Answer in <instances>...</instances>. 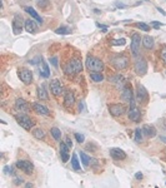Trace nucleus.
<instances>
[{
  "instance_id": "nucleus-1",
  "label": "nucleus",
  "mask_w": 166,
  "mask_h": 188,
  "mask_svg": "<svg viewBox=\"0 0 166 188\" xmlns=\"http://www.w3.org/2000/svg\"><path fill=\"white\" fill-rule=\"evenodd\" d=\"M86 68L91 73H101V70L104 69V63H102V60L98 59V58H95V56H88Z\"/></svg>"
},
{
  "instance_id": "nucleus-2",
  "label": "nucleus",
  "mask_w": 166,
  "mask_h": 188,
  "mask_svg": "<svg viewBox=\"0 0 166 188\" xmlns=\"http://www.w3.org/2000/svg\"><path fill=\"white\" fill-rule=\"evenodd\" d=\"M82 70V64L79 59H73L70 60V63L66 64V67L64 68V72L67 75H73V74H78Z\"/></svg>"
},
{
  "instance_id": "nucleus-3",
  "label": "nucleus",
  "mask_w": 166,
  "mask_h": 188,
  "mask_svg": "<svg viewBox=\"0 0 166 188\" xmlns=\"http://www.w3.org/2000/svg\"><path fill=\"white\" fill-rule=\"evenodd\" d=\"M16 122L18 124H20L24 129H26V131H30V129H33L34 127V121L31 118H29L28 115H24V114H20V115H16Z\"/></svg>"
},
{
  "instance_id": "nucleus-4",
  "label": "nucleus",
  "mask_w": 166,
  "mask_h": 188,
  "mask_svg": "<svg viewBox=\"0 0 166 188\" xmlns=\"http://www.w3.org/2000/svg\"><path fill=\"white\" fill-rule=\"evenodd\" d=\"M50 90L55 97H60L64 93V85L59 79H53L50 81Z\"/></svg>"
},
{
  "instance_id": "nucleus-5",
  "label": "nucleus",
  "mask_w": 166,
  "mask_h": 188,
  "mask_svg": "<svg viewBox=\"0 0 166 188\" xmlns=\"http://www.w3.org/2000/svg\"><path fill=\"white\" fill-rule=\"evenodd\" d=\"M140 43H142V38L140 37V34L135 33L131 37V52L136 56L140 53Z\"/></svg>"
},
{
  "instance_id": "nucleus-6",
  "label": "nucleus",
  "mask_w": 166,
  "mask_h": 188,
  "mask_svg": "<svg viewBox=\"0 0 166 188\" xmlns=\"http://www.w3.org/2000/svg\"><path fill=\"white\" fill-rule=\"evenodd\" d=\"M16 167L22 171L24 173H26V174H31L34 172V166H33V163L29 162V161H24V159H20L16 162Z\"/></svg>"
},
{
  "instance_id": "nucleus-7",
  "label": "nucleus",
  "mask_w": 166,
  "mask_h": 188,
  "mask_svg": "<svg viewBox=\"0 0 166 188\" xmlns=\"http://www.w3.org/2000/svg\"><path fill=\"white\" fill-rule=\"evenodd\" d=\"M127 63H129L127 58L124 56V55H121V56H116V58H114V59L111 60V64H112V65L115 67V69H117V70H123V69H125V68L127 67Z\"/></svg>"
},
{
  "instance_id": "nucleus-8",
  "label": "nucleus",
  "mask_w": 166,
  "mask_h": 188,
  "mask_svg": "<svg viewBox=\"0 0 166 188\" xmlns=\"http://www.w3.org/2000/svg\"><path fill=\"white\" fill-rule=\"evenodd\" d=\"M19 78H20V80L22 81L24 84H30L31 81H33V73H31V70H29V69H20L19 70Z\"/></svg>"
},
{
  "instance_id": "nucleus-9",
  "label": "nucleus",
  "mask_w": 166,
  "mask_h": 188,
  "mask_svg": "<svg viewBox=\"0 0 166 188\" xmlns=\"http://www.w3.org/2000/svg\"><path fill=\"white\" fill-rule=\"evenodd\" d=\"M125 110L126 109H125V107H124L123 104H110L109 105V112L114 117H120V115H123L125 113Z\"/></svg>"
},
{
  "instance_id": "nucleus-10",
  "label": "nucleus",
  "mask_w": 166,
  "mask_h": 188,
  "mask_svg": "<svg viewBox=\"0 0 166 188\" xmlns=\"http://www.w3.org/2000/svg\"><path fill=\"white\" fill-rule=\"evenodd\" d=\"M135 72L139 74V75H144L146 73V70H147V63L144 60V59H139L135 62Z\"/></svg>"
},
{
  "instance_id": "nucleus-11",
  "label": "nucleus",
  "mask_w": 166,
  "mask_h": 188,
  "mask_svg": "<svg viewBox=\"0 0 166 188\" xmlns=\"http://www.w3.org/2000/svg\"><path fill=\"white\" fill-rule=\"evenodd\" d=\"M21 30H22V18H21V15L16 14L13 20V31L15 35H18L21 33Z\"/></svg>"
},
{
  "instance_id": "nucleus-12",
  "label": "nucleus",
  "mask_w": 166,
  "mask_h": 188,
  "mask_svg": "<svg viewBox=\"0 0 166 188\" xmlns=\"http://www.w3.org/2000/svg\"><path fill=\"white\" fill-rule=\"evenodd\" d=\"M110 154L116 161H121V159H125L126 158V153H125V152L121 148H111L110 149Z\"/></svg>"
},
{
  "instance_id": "nucleus-13",
  "label": "nucleus",
  "mask_w": 166,
  "mask_h": 188,
  "mask_svg": "<svg viewBox=\"0 0 166 188\" xmlns=\"http://www.w3.org/2000/svg\"><path fill=\"white\" fill-rule=\"evenodd\" d=\"M15 109L19 110V112H21V113H26V112H29V105H28V103L24 100V99L19 98L15 102Z\"/></svg>"
},
{
  "instance_id": "nucleus-14",
  "label": "nucleus",
  "mask_w": 166,
  "mask_h": 188,
  "mask_svg": "<svg viewBox=\"0 0 166 188\" xmlns=\"http://www.w3.org/2000/svg\"><path fill=\"white\" fill-rule=\"evenodd\" d=\"M110 81L112 84H115V87L117 89H123L124 88V77L120 75V74H116L114 77L110 78Z\"/></svg>"
},
{
  "instance_id": "nucleus-15",
  "label": "nucleus",
  "mask_w": 166,
  "mask_h": 188,
  "mask_svg": "<svg viewBox=\"0 0 166 188\" xmlns=\"http://www.w3.org/2000/svg\"><path fill=\"white\" fill-rule=\"evenodd\" d=\"M121 98L123 100H125L126 103H131V105H134V99H133V92L130 88H124L123 93H121Z\"/></svg>"
},
{
  "instance_id": "nucleus-16",
  "label": "nucleus",
  "mask_w": 166,
  "mask_h": 188,
  "mask_svg": "<svg viewBox=\"0 0 166 188\" xmlns=\"http://www.w3.org/2000/svg\"><path fill=\"white\" fill-rule=\"evenodd\" d=\"M33 109L36 112V113H39V114H43V115H50V110L47 109L45 105H43V104H39V103H34L33 104Z\"/></svg>"
},
{
  "instance_id": "nucleus-17",
  "label": "nucleus",
  "mask_w": 166,
  "mask_h": 188,
  "mask_svg": "<svg viewBox=\"0 0 166 188\" xmlns=\"http://www.w3.org/2000/svg\"><path fill=\"white\" fill-rule=\"evenodd\" d=\"M141 118V113L137 108H135L134 105H133V108L129 110V119L130 121H133V122H139Z\"/></svg>"
},
{
  "instance_id": "nucleus-18",
  "label": "nucleus",
  "mask_w": 166,
  "mask_h": 188,
  "mask_svg": "<svg viewBox=\"0 0 166 188\" xmlns=\"http://www.w3.org/2000/svg\"><path fill=\"white\" fill-rule=\"evenodd\" d=\"M24 27H25V30L28 33H31V34H35L38 31V25L35 24V21L29 19V20H25V24H24Z\"/></svg>"
},
{
  "instance_id": "nucleus-19",
  "label": "nucleus",
  "mask_w": 166,
  "mask_h": 188,
  "mask_svg": "<svg viewBox=\"0 0 166 188\" xmlns=\"http://www.w3.org/2000/svg\"><path fill=\"white\" fill-rule=\"evenodd\" d=\"M142 132H144L147 137H150V138H152V137H155L156 136V128L154 127V125H151V124H145L144 127H142Z\"/></svg>"
},
{
  "instance_id": "nucleus-20",
  "label": "nucleus",
  "mask_w": 166,
  "mask_h": 188,
  "mask_svg": "<svg viewBox=\"0 0 166 188\" xmlns=\"http://www.w3.org/2000/svg\"><path fill=\"white\" fill-rule=\"evenodd\" d=\"M69 149L70 148L65 144V142L60 144V157H61V161L64 163H66L69 161Z\"/></svg>"
},
{
  "instance_id": "nucleus-21",
  "label": "nucleus",
  "mask_w": 166,
  "mask_h": 188,
  "mask_svg": "<svg viewBox=\"0 0 166 188\" xmlns=\"http://www.w3.org/2000/svg\"><path fill=\"white\" fill-rule=\"evenodd\" d=\"M75 103V97H74V93L73 92H66L65 94V99H64V104L65 107L69 108V107H73Z\"/></svg>"
},
{
  "instance_id": "nucleus-22",
  "label": "nucleus",
  "mask_w": 166,
  "mask_h": 188,
  "mask_svg": "<svg viewBox=\"0 0 166 188\" xmlns=\"http://www.w3.org/2000/svg\"><path fill=\"white\" fill-rule=\"evenodd\" d=\"M137 98H139L140 102H145L147 99V92H146V89L142 85H140V84H137Z\"/></svg>"
},
{
  "instance_id": "nucleus-23",
  "label": "nucleus",
  "mask_w": 166,
  "mask_h": 188,
  "mask_svg": "<svg viewBox=\"0 0 166 188\" xmlns=\"http://www.w3.org/2000/svg\"><path fill=\"white\" fill-rule=\"evenodd\" d=\"M25 11H26V13H29L30 14V16H33L35 20H36L38 23H39V24H43V19H41V16L36 13V11H35L33 8H30V6H26L25 8Z\"/></svg>"
},
{
  "instance_id": "nucleus-24",
  "label": "nucleus",
  "mask_w": 166,
  "mask_h": 188,
  "mask_svg": "<svg viewBox=\"0 0 166 188\" xmlns=\"http://www.w3.org/2000/svg\"><path fill=\"white\" fill-rule=\"evenodd\" d=\"M39 73L43 78H47L50 75V70H49V67H47V64L45 62H41V68L39 70Z\"/></svg>"
},
{
  "instance_id": "nucleus-25",
  "label": "nucleus",
  "mask_w": 166,
  "mask_h": 188,
  "mask_svg": "<svg viewBox=\"0 0 166 188\" xmlns=\"http://www.w3.org/2000/svg\"><path fill=\"white\" fill-rule=\"evenodd\" d=\"M142 45H144L146 49H151L154 46V39L151 37H149V35H146V37L142 38Z\"/></svg>"
},
{
  "instance_id": "nucleus-26",
  "label": "nucleus",
  "mask_w": 166,
  "mask_h": 188,
  "mask_svg": "<svg viewBox=\"0 0 166 188\" xmlns=\"http://www.w3.org/2000/svg\"><path fill=\"white\" fill-rule=\"evenodd\" d=\"M38 97L40 98V100H47V93H46L44 84L38 88Z\"/></svg>"
},
{
  "instance_id": "nucleus-27",
  "label": "nucleus",
  "mask_w": 166,
  "mask_h": 188,
  "mask_svg": "<svg viewBox=\"0 0 166 188\" xmlns=\"http://www.w3.org/2000/svg\"><path fill=\"white\" fill-rule=\"evenodd\" d=\"M31 132H33V136L36 138V139H43L45 137L44 131H43V129H40V128H34Z\"/></svg>"
},
{
  "instance_id": "nucleus-28",
  "label": "nucleus",
  "mask_w": 166,
  "mask_h": 188,
  "mask_svg": "<svg viewBox=\"0 0 166 188\" xmlns=\"http://www.w3.org/2000/svg\"><path fill=\"white\" fill-rule=\"evenodd\" d=\"M50 133H51V136L54 137V139L60 140V138H61V132H60V129H59V128L53 127V128L50 129Z\"/></svg>"
},
{
  "instance_id": "nucleus-29",
  "label": "nucleus",
  "mask_w": 166,
  "mask_h": 188,
  "mask_svg": "<svg viewBox=\"0 0 166 188\" xmlns=\"http://www.w3.org/2000/svg\"><path fill=\"white\" fill-rule=\"evenodd\" d=\"M71 164H73V168H74L75 171H81V169H80V162H79L78 156H76L75 153L73 154V157H71Z\"/></svg>"
},
{
  "instance_id": "nucleus-30",
  "label": "nucleus",
  "mask_w": 166,
  "mask_h": 188,
  "mask_svg": "<svg viewBox=\"0 0 166 188\" xmlns=\"http://www.w3.org/2000/svg\"><path fill=\"white\" fill-rule=\"evenodd\" d=\"M80 158H81V162H82V164H84L85 167H88L89 164H90V162H91L90 157L86 156V154L84 153V152H80Z\"/></svg>"
},
{
  "instance_id": "nucleus-31",
  "label": "nucleus",
  "mask_w": 166,
  "mask_h": 188,
  "mask_svg": "<svg viewBox=\"0 0 166 188\" xmlns=\"http://www.w3.org/2000/svg\"><path fill=\"white\" fill-rule=\"evenodd\" d=\"M90 77H91V79H92L94 81H96V83H99V81H102V80H104V75H102L101 73H91Z\"/></svg>"
},
{
  "instance_id": "nucleus-32",
  "label": "nucleus",
  "mask_w": 166,
  "mask_h": 188,
  "mask_svg": "<svg viewBox=\"0 0 166 188\" xmlns=\"http://www.w3.org/2000/svg\"><path fill=\"white\" fill-rule=\"evenodd\" d=\"M55 33L56 34H70L71 33V30H70V28H67V27H60V28H57L56 30H55Z\"/></svg>"
},
{
  "instance_id": "nucleus-33",
  "label": "nucleus",
  "mask_w": 166,
  "mask_h": 188,
  "mask_svg": "<svg viewBox=\"0 0 166 188\" xmlns=\"http://www.w3.org/2000/svg\"><path fill=\"white\" fill-rule=\"evenodd\" d=\"M135 140H136V142H141V140H142V129L137 128L135 131Z\"/></svg>"
},
{
  "instance_id": "nucleus-34",
  "label": "nucleus",
  "mask_w": 166,
  "mask_h": 188,
  "mask_svg": "<svg viewBox=\"0 0 166 188\" xmlns=\"http://www.w3.org/2000/svg\"><path fill=\"white\" fill-rule=\"evenodd\" d=\"M50 4V0H39L38 2V5L41 8V9H46Z\"/></svg>"
},
{
  "instance_id": "nucleus-35",
  "label": "nucleus",
  "mask_w": 166,
  "mask_h": 188,
  "mask_svg": "<svg viewBox=\"0 0 166 188\" xmlns=\"http://www.w3.org/2000/svg\"><path fill=\"white\" fill-rule=\"evenodd\" d=\"M136 27H137L139 29H141V30H144V31H149V30H150V27H149L147 24H145V23H137Z\"/></svg>"
},
{
  "instance_id": "nucleus-36",
  "label": "nucleus",
  "mask_w": 166,
  "mask_h": 188,
  "mask_svg": "<svg viewBox=\"0 0 166 188\" xmlns=\"http://www.w3.org/2000/svg\"><path fill=\"white\" fill-rule=\"evenodd\" d=\"M75 138H76V140L79 143H82V142H84V139H85V137L82 134H80V133H75Z\"/></svg>"
},
{
  "instance_id": "nucleus-37",
  "label": "nucleus",
  "mask_w": 166,
  "mask_h": 188,
  "mask_svg": "<svg viewBox=\"0 0 166 188\" xmlns=\"http://www.w3.org/2000/svg\"><path fill=\"white\" fill-rule=\"evenodd\" d=\"M125 43H126V40L123 38V39H116V40H115L112 44H114V45H124Z\"/></svg>"
},
{
  "instance_id": "nucleus-38",
  "label": "nucleus",
  "mask_w": 166,
  "mask_h": 188,
  "mask_svg": "<svg viewBox=\"0 0 166 188\" xmlns=\"http://www.w3.org/2000/svg\"><path fill=\"white\" fill-rule=\"evenodd\" d=\"M65 144H66L69 148H71V147H73V142H71V138H70L69 136L65 138Z\"/></svg>"
},
{
  "instance_id": "nucleus-39",
  "label": "nucleus",
  "mask_w": 166,
  "mask_h": 188,
  "mask_svg": "<svg viewBox=\"0 0 166 188\" xmlns=\"http://www.w3.org/2000/svg\"><path fill=\"white\" fill-rule=\"evenodd\" d=\"M161 59L164 60V63L166 64V46L161 50Z\"/></svg>"
},
{
  "instance_id": "nucleus-40",
  "label": "nucleus",
  "mask_w": 166,
  "mask_h": 188,
  "mask_svg": "<svg viewBox=\"0 0 166 188\" xmlns=\"http://www.w3.org/2000/svg\"><path fill=\"white\" fill-rule=\"evenodd\" d=\"M151 25H152L154 28H156V29H157V28H160V27H161V23H157V21H152V23H151Z\"/></svg>"
},
{
  "instance_id": "nucleus-41",
  "label": "nucleus",
  "mask_w": 166,
  "mask_h": 188,
  "mask_svg": "<svg viewBox=\"0 0 166 188\" xmlns=\"http://www.w3.org/2000/svg\"><path fill=\"white\" fill-rule=\"evenodd\" d=\"M96 25H98L99 28H101L104 31H106V30H108V27H106V25H102V24H100V23H96Z\"/></svg>"
},
{
  "instance_id": "nucleus-42",
  "label": "nucleus",
  "mask_w": 166,
  "mask_h": 188,
  "mask_svg": "<svg viewBox=\"0 0 166 188\" xmlns=\"http://www.w3.org/2000/svg\"><path fill=\"white\" fill-rule=\"evenodd\" d=\"M51 64L54 65V67H57V58H51Z\"/></svg>"
},
{
  "instance_id": "nucleus-43",
  "label": "nucleus",
  "mask_w": 166,
  "mask_h": 188,
  "mask_svg": "<svg viewBox=\"0 0 166 188\" xmlns=\"http://www.w3.org/2000/svg\"><path fill=\"white\" fill-rule=\"evenodd\" d=\"M39 59H40V58H35V59H33V60H29V63L30 64H36L39 62Z\"/></svg>"
},
{
  "instance_id": "nucleus-44",
  "label": "nucleus",
  "mask_w": 166,
  "mask_h": 188,
  "mask_svg": "<svg viewBox=\"0 0 166 188\" xmlns=\"http://www.w3.org/2000/svg\"><path fill=\"white\" fill-rule=\"evenodd\" d=\"M135 178H136V179H141V178H142V174H141L140 172L136 173V174H135Z\"/></svg>"
},
{
  "instance_id": "nucleus-45",
  "label": "nucleus",
  "mask_w": 166,
  "mask_h": 188,
  "mask_svg": "<svg viewBox=\"0 0 166 188\" xmlns=\"http://www.w3.org/2000/svg\"><path fill=\"white\" fill-rule=\"evenodd\" d=\"M82 109H84V103L81 102V103L79 104V110H80V112H82Z\"/></svg>"
},
{
  "instance_id": "nucleus-46",
  "label": "nucleus",
  "mask_w": 166,
  "mask_h": 188,
  "mask_svg": "<svg viewBox=\"0 0 166 188\" xmlns=\"http://www.w3.org/2000/svg\"><path fill=\"white\" fill-rule=\"evenodd\" d=\"M22 182V179L21 178H15V181H14V183L15 184H19V183H21Z\"/></svg>"
},
{
  "instance_id": "nucleus-47",
  "label": "nucleus",
  "mask_w": 166,
  "mask_h": 188,
  "mask_svg": "<svg viewBox=\"0 0 166 188\" xmlns=\"http://www.w3.org/2000/svg\"><path fill=\"white\" fill-rule=\"evenodd\" d=\"M157 10H159V11H160V13H161V14H164V15H166V13H165V11H164V10H162V9H160V8H159V9H157Z\"/></svg>"
},
{
  "instance_id": "nucleus-48",
  "label": "nucleus",
  "mask_w": 166,
  "mask_h": 188,
  "mask_svg": "<svg viewBox=\"0 0 166 188\" xmlns=\"http://www.w3.org/2000/svg\"><path fill=\"white\" fill-rule=\"evenodd\" d=\"M160 138L162 139V142H165V143H166V137H160Z\"/></svg>"
}]
</instances>
